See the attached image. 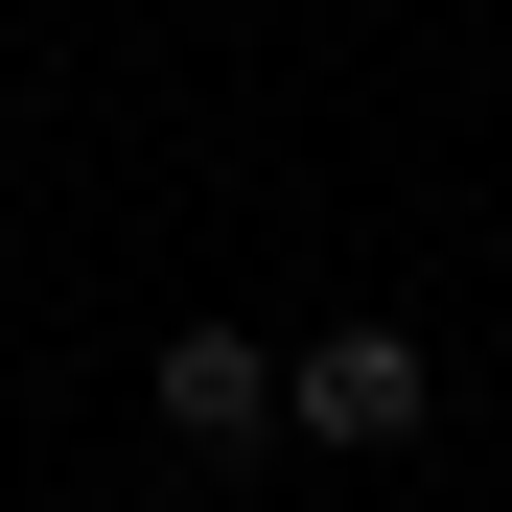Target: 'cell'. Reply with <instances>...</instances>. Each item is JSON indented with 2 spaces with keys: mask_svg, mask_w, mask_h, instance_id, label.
Returning <instances> with one entry per match:
<instances>
[{
  "mask_svg": "<svg viewBox=\"0 0 512 512\" xmlns=\"http://www.w3.org/2000/svg\"><path fill=\"white\" fill-rule=\"evenodd\" d=\"M140 419H163V443H280V350H256V326H163V350H140Z\"/></svg>",
  "mask_w": 512,
  "mask_h": 512,
  "instance_id": "cell-2",
  "label": "cell"
},
{
  "mask_svg": "<svg viewBox=\"0 0 512 512\" xmlns=\"http://www.w3.org/2000/svg\"><path fill=\"white\" fill-rule=\"evenodd\" d=\"M419 419H443V350L419 326H303L280 350V443H326V466H396Z\"/></svg>",
  "mask_w": 512,
  "mask_h": 512,
  "instance_id": "cell-1",
  "label": "cell"
}]
</instances>
